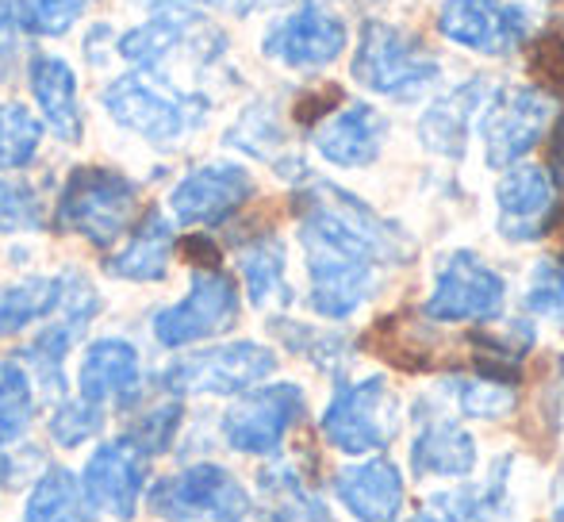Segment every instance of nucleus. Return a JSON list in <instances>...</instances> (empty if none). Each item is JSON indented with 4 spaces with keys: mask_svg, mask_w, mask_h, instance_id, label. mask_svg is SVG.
<instances>
[{
    "mask_svg": "<svg viewBox=\"0 0 564 522\" xmlns=\"http://www.w3.org/2000/svg\"><path fill=\"white\" fill-rule=\"evenodd\" d=\"M296 216L312 276V307L323 319H349L377 292V265H408L419 254L415 239L400 224L330 181L304 177Z\"/></svg>",
    "mask_w": 564,
    "mask_h": 522,
    "instance_id": "f257e3e1",
    "label": "nucleus"
},
{
    "mask_svg": "<svg viewBox=\"0 0 564 522\" xmlns=\"http://www.w3.org/2000/svg\"><path fill=\"white\" fill-rule=\"evenodd\" d=\"M349 74H354L357 85L392 100V105H415L419 97H426L442 81V62L408 28L369 20L361 28V39H357Z\"/></svg>",
    "mask_w": 564,
    "mask_h": 522,
    "instance_id": "f03ea898",
    "label": "nucleus"
},
{
    "mask_svg": "<svg viewBox=\"0 0 564 522\" xmlns=\"http://www.w3.org/2000/svg\"><path fill=\"white\" fill-rule=\"evenodd\" d=\"M553 116H557V100L538 85H499V89H491L480 116H476L484 162L491 170H507V165L522 162L545 139Z\"/></svg>",
    "mask_w": 564,
    "mask_h": 522,
    "instance_id": "7ed1b4c3",
    "label": "nucleus"
},
{
    "mask_svg": "<svg viewBox=\"0 0 564 522\" xmlns=\"http://www.w3.org/2000/svg\"><path fill=\"white\" fill-rule=\"evenodd\" d=\"M323 438L341 454H377L400 434V395L384 377L341 384L323 411Z\"/></svg>",
    "mask_w": 564,
    "mask_h": 522,
    "instance_id": "20e7f679",
    "label": "nucleus"
},
{
    "mask_svg": "<svg viewBox=\"0 0 564 522\" xmlns=\"http://www.w3.org/2000/svg\"><path fill=\"white\" fill-rule=\"evenodd\" d=\"M139 188L112 170L85 165L74 170L58 196V227L62 231L85 235L97 247H112L131 224Z\"/></svg>",
    "mask_w": 564,
    "mask_h": 522,
    "instance_id": "39448f33",
    "label": "nucleus"
},
{
    "mask_svg": "<svg viewBox=\"0 0 564 522\" xmlns=\"http://www.w3.org/2000/svg\"><path fill=\"white\" fill-rule=\"evenodd\" d=\"M438 31L453 46L484 58H507L534 35V12L519 0H442Z\"/></svg>",
    "mask_w": 564,
    "mask_h": 522,
    "instance_id": "423d86ee",
    "label": "nucleus"
},
{
    "mask_svg": "<svg viewBox=\"0 0 564 522\" xmlns=\"http://www.w3.org/2000/svg\"><path fill=\"white\" fill-rule=\"evenodd\" d=\"M150 508L170 522H242L250 515V496L219 465H193L177 477L158 480Z\"/></svg>",
    "mask_w": 564,
    "mask_h": 522,
    "instance_id": "0eeeda50",
    "label": "nucleus"
},
{
    "mask_svg": "<svg viewBox=\"0 0 564 522\" xmlns=\"http://www.w3.org/2000/svg\"><path fill=\"white\" fill-rule=\"evenodd\" d=\"M507 281L473 250H453L442 258L434 292L423 304L434 323H488L503 312Z\"/></svg>",
    "mask_w": 564,
    "mask_h": 522,
    "instance_id": "6e6552de",
    "label": "nucleus"
},
{
    "mask_svg": "<svg viewBox=\"0 0 564 522\" xmlns=\"http://www.w3.org/2000/svg\"><path fill=\"white\" fill-rule=\"evenodd\" d=\"M276 369V354L258 342H230L216 350L188 354V358L173 361L162 373V384L170 392H216L235 395L253 389Z\"/></svg>",
    "mask_w": 564,
    "mask_h": 522,
    "instance_id": "1a4fd4ad",
    "label": "nucleus"
},
{
    "mask_svg": "<svg viewBox=\"0 0 564 522\" xmlns=\"http://www.w3.org/2000/svg\"><path fill=\"white\" fill-rule=\"evenodd\" d=\"M349 28L319 0H300L296 12L281 15L261 39V51L289 69H323L346 51Z\"/></svg>",
    "mask_w": 564,
    "mask_h": 522,
    "instance_id": "9d476101",
    "label": "nucleus"
},
{
    "mask_svg": "<svg viewBox=\"0 0 564 522\" xmlns=\"http://www.w3.org/2000/svg\"><path fill=\"white\" fill-rule=\"evenodd\" d=\"M238 319V289L227 273L219 269H196L193 289L181 304L165 307L154 319V335L162 346L177 350V346L200 342V338L224 335Z\"/></svg>",
    "mask_w": 564,
    "mask_h": 522,
    "instance_id": "9b49d317",
    "label": "nucleus"
},
{
    "mask_svg": "<svg viewBox=\"0 0 564 522\" xmlns=\"http://www.w3.org/2000/svg\"><path fill=\"white\" fill-rule=\"evenodd\" d=\"M557 219L553 173L534 162H514L496 185V227L507 242H538Z\"/></svg>",
    "mask_w": 564,
    "mask_h": 522,
    "instance_id": "f8f14e48",
    "label": "nucleus"
},
{
    "mask_svg": "<svg viewBox=\"0 0 564 522\" xmlns=\"http://www.w3.org/2000/svg\"><path fill=\"white\" fill-rule=\"evenodd\" d=\"M304 415L300 384H269L235 403L224 418V438L238 454H273Z\"/></svg>",
    "mask_w": 564,
    "mask_h": 522,
    "instance_id": "ddd939ff",
    "label": "nucleus"
},
{
    "mask_svg": "<svg viewBox=\"0 0 564 522\" xmlns=\"http://www.w3.org/2000/svg\"><path fill=\"white\" fill-rule=\"evenodd\" d=\"M253 196V181L242 165L216 162L204 170L188 173L177 188H173L170 204L173 216L188 227H216L235 216L246 200Z\"/></svg>",
    "mask_w": 564,
    "mask_h": 522,
    "instance_id": "4468645a",
    "label": "nucleus"
},
{
    "mask_svg": "<svg viewBox=\"0 0 564 522\" xmlns=\"http://www.w3.org/2000/svg\"><path fill=\"white\" fill-rule=\"evenodd\" d=\"M142 485H147V454L131 446V442H112L100 446L85 465V500L97 511H108L116 519H131L139 508Z\"/></svg>",
    "mask_w": 564,
    "mask_h": 522,
    "instance_id": "2eb2a0df",
    "label": "nucleus"
},
{
    "mask_svg": "<svg viewBox=\"0 0 564 522\" xmlns=\"http://www.w3.org/2000/svg\"><path fill=\"white\" fill-rule=\"evenodd\" d=\"M315 150L338 170H365L380 157L388 142V120L365 100L341 105L312 134Z\"/></svg>",
    "mask_w": 564,
    "mask_h": 522,
    "instance_id": "dca6fc26",
    "label": "nucleus"
},
{
    "mask_svg": "<svg viewBox=\"0 0 564 522\" xmlns=\"http://www.w3.org/2000/svg\"><path fill=\"white\" fill-rule=\"evenodd\" d=\"M491 85L473 77V81L453 85L449 93H442L438 100L426 105V112L419 116L415 134L431 154L449 157V162H460L468 150V139L476 131V116H480L484 100H488Z\"/></svg>",
    "mask_w": 564,
    "mask_h": 522,
    "instance_id": "f3484780",
    "label": "nucleus"
},
{
    "mask_svg": "<svg viewBox=\"0 0 564 522\" xmlns=\"http://www.w3.org/2000/svg\"><path fill=\"white\" fill-rule=\"evenodd\" d=\"M335 496L357 522H395L403 511V477L392 457H369L338 472Z\"/></svg>",
    "mask_w": 564,
    "mask_h": 522,
    "instance_id": "a211bd4d",
    "label": "nucleus"
},
{
    "mask_svg": "<svg viewBox=\"0 0 564 522\" xmlns=\"http://www.w3.org/2000/svg\"><path fill=\"white\" fill-rule=\"evenodd\" d=\"M476 438L457 423V418L442 415H423L415 442H411V472L419 480L426 477H446V480H465L476 472Z\"/></svg>",
    "mask_w": 564,
    "mask_h": 522,
    "instance_id": "6ab92c4d",
    "label": "nucleus"
},
{
    "mask_svg": "<svg viewBox=\"0 0 564 522\" xmlns=\"http://www.w3.org/2000/svg\"><path fill=\"white\" fill-rule=\"evenodd\" d=\"M105 105L123 128L139 131L150 142H170L188 128V108L142 81H116L105 93Z\"/></svg>",
    "mask_w": 564,
    "mask_h": 522,
    "instance_id": "aec40b11",
    "label": "nucleus"
},
{
    "mask_svg": "<svg viewBox=\"0 0 564 522\" xmlns=\"http://www.w3.org/2000/svg\"><path fill=\"white\" fill-rule=\"evenodd\" d=\"M139 392V354L131 342H119V338H100L89 354H85L82 366V400L89 403H108L119 400L127 403Z\"/></svg>",
    "mask_w": 564,
    "mask_h": 522,
    "instance_id": "412c9836",
    "label": "nucleus"
},
{
    "mask_svg": "<svg viewBox=\"0 0 564 522\" xmlns=\"http://www.w3.org/2000/svg\"><path fill=\"white\" fill-rule=\"evenodd\" d=\"M31 93L43 108L46 123L66 142L82 139V108H77V77L54 54H35L31 58Z\"/></svg>",
    "mask_w": 564,
    "mask_h": 522,
    "instance_id": "4be33fe9",
    "label": "nucleus"
},
{
    "mask_svg": "<svg viewBox=\"0 0 564 522\" xmlns=\"http://www.w3.org/2000/svg\"><path fill=\"white\" fill-rule=\"evenodd\" d=\"M173 250V231L158 211H147L134 231V239L127 242V250L119 258L108 261V273L127 276V281H158L165 276V261Z\"/></svg>",
    "mask_w": 564,
    "mask_h": 522,
    "instance_id": "5701e85b",
    "label": "nucleus"
},
{
    "mask_svg": "<svg viewBox=\"0 0 564 522\" xmlns=\"http://www.w3.org/2000/svg\"><path fill=\"white\" fill-rule=\"evenodd\" d=\"M538 335L527 319H511L503 327H484L476 330L473 346H476V366L484 377H496V381L511 384V373L522 366L530 350H534Z\"/></svg>",
    "mask_w": 564,
    "mask_h": 522,
    "instance_id": "b1692460",
    "label": "nucleus"
},
{
    "mask_svg": "<svg viewBox=\"0 0 564 522\" xmlns=\"http://www.w3.org/2000/svg\"><path fill=\"white\" fill-rule=\"evenodd\" d=\"M28 522H93L82 485L66 469H51L28 500Z\"/></svg>",
    "mask_w": 564,
    "mask_h": 522,
    "instance_id": "393cba45",
    "label": "nucleus"
},
{
    "mask_svg": "<svg viewBox=\"0 0 564 522\" xmlns=\"http://www.w3.org/2000/svg\"><path fill=\"white\" fill-rule=\"evenodd\" d=\"M446 395L453 403H457V411L465 418H503L514 411V384L507 381H496V377H465V373H453L446 377Z\"/></svg>",
    "mask_w": 564,
    "mask_h": 522,
    "instance_id": "a878e982",
    "label": "nucleus"
},
{
    "mask_svg": "<svg viewBox=\"0 0 564 522\" xmlns=\"http://www.w3.org/2000/svg\"><path fill=\"white\" fill-rule=\"evenodd\" d=\"M62 304V281L58 276H35L0 296V335H15L28 323L43 319L46 312Z\"/></svg>",
    "mask_w": 564,
    "mask_h": 522,
    "instance_id": "bb28decb",
    "label": "nucleus"
},
{
    "mask_svg": "<svg viewBox=\"0 0 564 522\" xmlns=\"http://www.w3.org/2000/svg\"><path fill=\"white\" fill-rule=\"evenodd\" d=\"M242 276L250 289V304L265 307L273 296L289 300V284H284V242L281 239H258L250 250H242Z\"/></svg>",
    "mask_w": 564,
    "mask_h": 522,
    "instance_id": "cd10ccee",
    "label": "nucleus"
},
{
    "mask_svg": "<svg viewBox=\"0 0 564 522\" xmlns=\"http://www.w3.org/2000/svg\"><path fill=\"white\" fill-rule=\"evenodd\" d=\"M35 415L31 381L15 361H0V446L15 442Z\"/></svg>",
    "mask_w": 564,
    "mask_h": 522,
    "instance_id": "c85d7f7f",
    "label": "nucleus"
},
{
    "mask_svg": "<svg viewBox=\"0 0 564 522\" xmlns=\"http://www.w3.org/2000/svg\"><path fill=\"white\" fill-rule=\"evenodd\" d=\"M93 0H8L15 23L35 35H66Z\"/></svg>",
    "mask_w": 564,
    "mask_h": 522,
    "instance_id": "c756f323",
    "label": "nucleus"
},
{
    "mask_svg": "<svg viewBox=\"0 0 564 522\" xmlns=\"http://www.w3.org/2000/svg\"><path fill=\"white\" fill-rule=\"evenodd\" d=\"M39 120L23 105L0 108V170H20L39 150Z\"/></svg>",
    "mask_w": 564,
    "mask_h": 522,
    "instance_id": "7c9ffc66",
    "label": "nucleus"
},
{
    "mask_svg": "<svg viewBox=\"0 0 564 522\" xmlns=\"http://www.w3.org/2000/svg\"><path fill=\"white\" fill-rule=\"evenodd\" d=\"M273 330L292 346V350L304 354V358H312L319 369H330V373H338L349 358V342L341 335H335V330L296 327V323H289V319H276Z\"/></svg>",
    "mask_w": 564,
    "mask_h": 522,
    "instance_id": "2f4dec72",
    "label": "nucleus"
},
{
    "mask_svg": "<svg viewBox=\"0 0 564 522\" xmlns=\"http://www.w3.org/2000/svg\"><path fill=\"white\" fill-rule=\"evenodd\" d=\"M527 312L564 327V258L534 261L527 281Z\"/></svg>",
    "mask_w": 564,
    "mask_h": 522,
    "instance_id": "473e14b6",
    "label": "nucleus"
},
{
    "mask_svg": "<svg viewBox=\"0 0 564 522\" xmlns=\"http://www.w3.org/2000/svg\"><path fill=\"white\" fill-rule=\"evenodd\" d=\"M35 227H43L35 193L15 181H0V231H35Z\"/></svg>",
    "mask_w": 564,
    "mask_h": 522,
    "instance_id": "72a5a7b5",
    "label": "nucleus"
},
{
    "mask_svg": "<svg viewBox=\"0 0 564 522\" xmlns=\"http://www.w3.org/2000/svg\"><path fill=\"white\" fill-rule=\"evenodd\" d=\"M181 423V403H170V407H158L150 411L147 418H139V423L131 426V434H127V442H131L139 454H162L165 446H170L173 431H177Z\"/></svg>",
    "mask_w": 564,
    "mask_h": 522,
    "instance_id": "f704fd0d",
    "label": "nucleus"
},
{
    "mask_svg": "<svg viewBox=\"0 0 564 522\" xmlns=\"http://www.w3.org/2000/svg\"><path fill=\"white\" fill-rule=\"evenodd\" d=\"M177 35H181V28L173 20H154V23H147V28L123 35L119 51H123V58H131V62H154L177 43Z\"/></svg>",
    "mask_w": 564,
    "mask_h": 522,
    "instance_id": "c9c22d12",
    "label": "nucleus"
},
{
    "mask_svg": "<svg viewBox=\"0 0 564 522\" xmlns=\"http://www.w3.org/2000/svg\"><path fill=\"white\" fill-rule=\"evenodd\" d=\"M97 431H100V407L89 400L66 403L51 423L54 442H62V446H77V442L93 438Z\"/></svg>",
    "mask_w": 564,
    "mask_h": 522,
    "instance_id": "e433bc0d",
    "label": "nucleus"
},
{
    "mask_svg": "<svg viewBox=\"0 0 564 522\" xmlns=\"http://www.w3.org/2000/svg\"><path fill=\"white\" fill-rule=\"evenodd\" d=\"M230 142H238L242 150H253L258 157H269V146H281L284 134L265 108H253V112H246L242 123L230 131Z\"/></svg>",
    "mask_w": 564,
    "mask_h": 522,
    "instance_id": "4c0bfd02",
    "label": "nucleus"
},
{
    "mask_svg": "<svg viewBox=\"0 0 564 522\" xmlns=\"http://www.w3.org/2000/svg\"><path fill=\"white\" fill-rule=\"evenodd\" d=\"M15 15H12V8H8V0H0V77H12V62H15V54H20V39H15Z\"/></svg>",
    "mask_w": 564,
    "mask_h": 522,
    "instance_id": "58836bf2",
    "label": "nucleus"
},
{
    "mask_svg": "<svg viewBox=\"0 0 564 522\" xmlns=\"http://www.w3.org/2000/svg\"><path fill=\"white\" fill-rule=\"evenodd\" d=\"M553 170H557V177L564 181V131H561L557 146H553Z\"/></svg>",
    "mask_w": 564,
    "mask_h": 522,
    "instance_id": "ea45409f",
    "label": "nucleus"
},
{
    "mask_svg": "<svg viewBox=\"0 0 564 522\" xmlns=\"http://www.w3.org/2000/svg\"><path fill=\"white\" fill-rule=\"evenodd\" d=\"M553 522H564V500H561V508L553 511Z\"/></svg>",
    "mask_w": 564,
    "mask_h": 522,
    "instance_id": "a19ab883",
    "label": "nucleus"
}]
</instances>
